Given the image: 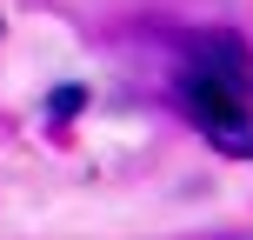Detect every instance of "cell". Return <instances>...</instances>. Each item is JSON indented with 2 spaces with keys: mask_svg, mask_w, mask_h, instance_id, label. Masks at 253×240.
I'll list each match as a JSON object with an SVG mask.
<instances>
[{
  "mask_svg": "<svg viewBox=\"0 0 253 240\" xmlns=\"http://www.w3.org/2000/svg\"><path fill=\"white\" fill-rule=\"evenodd\" d=\"M80 100H87V94H80V87H60V94H53V114H74Z\"/></svg>",
  "mask_w": 253,
  "mask_h": 240,
  "instance_id": "6da1fadb",
  "label": "cell"
}]
</instances>
